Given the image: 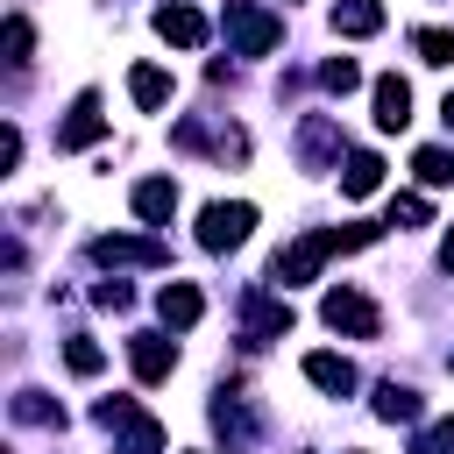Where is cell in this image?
Listing matches in <instances>:
<instances>
[{
  "label": "cell",
  "instance_id": "obj_5",
  "mask_svg": "<svg viewBox=\"0 0 454 454\" xmlns=\"http://www.w3.org/2000/svg\"><path fill=\"white\" fill-rule=\"evenodd\" d=\"M248 227H255V206H241V199H234V206L213 199V206L199 213V248H213V255H220V248H241Z\"/></svg>",
  "mask_w": 454,
  "mask_h": 454
},
{
  "label": "cell",
  "instance_id": "obj_20",
  "mask_svg": "<svg viewBox=\"0 0 454 454\" xmlns=\"http://www.w3.org/2000/svg\"><path fill=\"white\" fill-rule=\"evenodd\" d=\"M411 50H419L426 64H454V28H419Z\"/></svg>",
  "mask_w": 454,
  "mask_h": 454
},
{
  "label": "cell",
  "instance_id": "obj_13",
  "mask_svg": "<svg viewBox=\"0 0 454 454\" xmlns=\"http://www.w3.org/2000/svg\"><path fill=\"white\" fill-rule=\"evenodd\" d=\"M291 333V305L284 298H248V340H277Z\"/></svg>",
  "mask_w": 454,
  "mask_h": 454
},
{
  "label": "cell",
  "instance_id": "obj_19",
  "mask_svg": "<svg viewBox=\"0 0 454 454\" xmlns=\"http://www.w3.org/2000/svg\"><path fill=\"white\" fill-rule=\"evenodd\" d=\"M411 170H419V184H454V149H419Z\"/></svg>",
  "mask_w": 454,
  "mask_h": 454
},
{
  "label": "cell",
  "instance_id": "obj_25",
  "mask_svg": "<svg viewBox=\"0 0 454 454\" xmlns=\"http://www.w3.org/2000/svg\"><path fill=\"white\" fill-rule=\"evenodd\" d=\"M411 454H454V419H433L426 433H419V447Z\"/></svg>",
  "mask_w": 454,
  "mask_h": 454
},
{
  "label": "cell",
  "instance_id": "obj_9",
  "mask_svg": "<svg viewBox=\"0 0 454 454\" xmlns=\"http://www.w3.org/2000/svg\"><path fill=\"white\" fill-rule=\"evenodd\" d=\"M199 312H206V298H199L192 284H163V291H156V319H163V326L184 333V326H199Z\"/></svg>",
  "mask_w": 454,
  "mask_h": 454
},
{
  "label": "cell",
  "instance_id": "obj_1",
  "mask_svg": "<svg viewBox=\"0 0 454 454\" xmlns=\"http://www.w3.org/2000/svg\"><path fill=\"white\" fill-rule=\"evenodd\" d=\"M99 426L114 433L121 454H163V426H156L135 397H106V404H99Z\"/></svg>",
  "mask_w": 454,
  "mask_h": 454
},
{
  "label": "cell",
  "instance_id": "obj_3",
  "mask_svg": "<svg viewBox=\"0 0 454 454\" xmlns=\"http://www.w3.org/2000/svg\"><path fill=\"white\" fill-rule=\"evenodd\" d=\"M326 255H340V227H312V234H298V241L277 255V284H312V277L326 270Z\"/></svg>",
  "mask_w": 454,
  "mask_h": 454
},
{
  "label": "cell",
  "instance_id": "obj_30",
  "mask_svg": "<svg viewBox=\"0 0 454 454\" xmlns=\"http://www.w3.org/2000/svg\"><path fill=\"white\" fill-rule=\"evenodd\" d=\"M440 121H447V128H454V92H447V99H440Z\"/></svg>",
  "mask_w": 454,
  "mask_h": 454
},
{
  "label": "cell",
  "instance_id": "obj_4",
  "mask_svg": "<svg viewBox=\"0 0 454 454\" xmlns=\"http://www.w3.org/2000/svg\"><path fill=\"white\" fill-rule=\"evenodd\" d=\"M319 319H326L333 333H355V340H369V333L383 326V312H376V305H369L355 284H333V291L319 298Z\"/></svg>",
  "mask_w": 454,
  "mask_h": 454
},
{
  "label": "cell",
  "instance_id": "obj_23",
  "mask_svg": "<svg viewBox=\"0 0 454 454\" xmlns=\"http://www.w3.org/2000/svg\"><path fill=\"white\" fill-rule=\"evenodd\" d=\"M0 43H7V64H28V50H35V28H28V21H21V14H14V21H7V35H0Z\"/></svg>",
  "mask_w": 454,
  "mask_h": 454
},
{
  "label": "cell",
  "instance_id": "obj_7",
  "mask_svg": "<svg viewBox=\"0 0 454 454\" xmlns=\"http://www.w3.org/2000/svg\"><path fill=\"white\" fill-rule=\"evenodd\" d=\"M106 135V114H99V92H78V106H71V121L57 128V149H92Z\"/></svg>",
  "mask_w": 454,
  "mask_h": 454
},
{
  "label": "cell",
  "instance_id": "obj_14",
  "mask_svg": "<svg viewBox=\"0 0 454 454\" xmlns=\"http://www.w3.org/2000/svg\"><path fill=\"white\" fill-rule=\"evenodd\" d=\"M376 184H383V156L355 149V156H348V170H340V192H348V199H369Z\"/></svg>",
  "mask_w": 454,
  "mask_h": 454
},
{
  "label": "cell",
  "instance_id": "obj_21",
  "mask_svg": "<svg viewBox=\"0 0 454 454\" xmlns=\"http://www.w3.org/2000/svg\"><path fill=\"white\" fill-rule=\"evenodd\" d=\"M426 220H433V206H426L419 192H397V199H390V227H426Z\"/></svg>",
  "mask_w": 454,
  "mask_h": 454
},
{
  "label": "cell",
  "instance_id": "obj_17",
  "mask_svg": "<svg viewBox=\"0 0 454 454\" xmlns=\"http://www.w3.org/2000/svg\"><path fill=\"white\" fill-rule=\"evenodd\" d=\"M128 92H135V106H163V99H170V71L135 64V71H128Z\"/></svg>",
  "mask_w": 454,
  "mask_h": 454
},
{
  "label": "cell",
  "instance_id": "obj_6",
  "mask_svg": "<svg viewBox=\"0 0 454 454\" xmlns=\"http://www.w3.org/2000/svg\"><path fill=\"white\" fill-rule=\"evenodd\" d=\"M156 35H163V43H177V50H199L213 28H206V14H199V7L170 0V7H156Z\"/></svg>",
  "mask_w": 454,
  "mask_h": 454
},
{
  "label": "cell",
  "instance_id": "obj_10",
  "mask_svg": "<svg viewBox=\"0 0 454 454\" xmlns=\"http://www.w3.org/2000/svg\"><path fill=\"white\" fill-rule=\"evenodd\" d=\"M404 121H411V85H404V78H376V128L397 135Z\"/></svg>",
  "mask_w": 454,
  "mask_h": 454
},
{
  "label": "cell",
  "instance_id": "obj_28",
  "mask_svg": "<svg viewBox=\"0 0 454 454\" xmlns=\"http://www.w3.org/2000/svg\"><path fill=\"white\" fill-rule=\"evenodd\" d=\"M14 163H21V135L7 128V135H0V170H14Z\"/></svg>",
  "mask_w": 454,
  "mask_h": 454
},
{
  "label": "cell",
  "instance_id": "obj_11",
  "mask_svg": "<svg viewBox=\"0 0 454 454\" xmlns=\"http://www.w3.org/2000/svg\"><path fill=\"white\" fill-rule=\"evenodd\" d=\"M135 213H142L149 227H163V220L177 213V184H170V177H142V184H135Z\"/></svg>",
  "mask_w": 454,
  "mask_h": 454
},
{
  "label": "cell",
  "instance_id": "obj_16",
  "mask_svg": "<svg viewBox=\"0 0 454 454\" xmlns=\"http://www.w3.org/2000/svg\"><path fill=\"white\" fill-rule=\"evenodd\" d=\"M376 419H383V426H411V419H419V390L383 383V390H376Z\"/></svg>",
  "mask_w": 454,
  "mask_h": 454
},
{
  "label": "cell",
  "instance_id": "obj_22",
  "mask_svg": "<svg viewBox=\"0 0 454 454\" xmlns=\"http://www.w3.org/2000/svg\"><path fill=\"white\" fill-rule=\"evenodd\" d=\"M14 419H28V426H50V419H57V426H64V411H57L43 390H21V397H14Z\"/></svg>",
  "mask_w": 454,
  "mask_h": 454
},
{
  "label": "cell",
  "instance_id": "obj_15",
  "mask_svg": "<svg viewBox=\"0 0 454 454\" xmlns=\"http://www.w3.org/2000/svg\"><path fill=\"white\" fill-rule=\"evenodd\" d=\"M333 28L340 35H376L383 28V0H340L333 7Z\"/></svg>",
  "mask_w": 454,
  "mask_h": 454
},
{
  "label": "cell",
  "instance_id": "obj_29",
  "mask_svg": "<svg viewBox=\"0 0 454 454\" xmlns=\"http://www.w3.org/2000/svg\"><path fill=\"white\" fill-rule=\"evenodd\" d=\"M440 262H447V270H454V227H447V241H440Z\"/></svg>",
  "mask_w": 454,
  "mask_h": 454
},
{
  "label": "cell",
  "instance_id": "obj_24",
  "mask_svg": "<svg viewBox=\"0 0 454 454\" xmlns=\"http://www.w3.org/2000/svg\"><path fill=\"white\" fill-rule=\"evenodd\" d=\"M319 85H326V92H355V85H362V71H355L348 57H333V64H319Z\"/></svg>",
  "mask_w": 454,
  "mask_h": 454
},
{
  "label": "cell",
  "instance_id": "obj_26",
  "mask_svg": "<svg viewBox=\"0 0 454 454\" xmlns=\"http://www.w3.org/2000/svg\"><path fill=\"white\" fill-rule=\"evenodd\" d=\"M64 362H71V376H99V362H106V355H99L92 340H71V348H64Z\"/></svg>",
  "mask_w": 454,
  "mask_h": 454
},
{
  "label": "cell",
  "instance_id": "obj_18",
  "mask_svg": "<svg viewBox=\"0 0 454 454\" xmlns=\"http://www.w3.org/2000/svg\"><path fill=\"white\" fill-rule=\"evenodd\" d=\"M92 262H163V248L156 241H92Z\"/></svg>",
  "mask_w": 454,
  "mask_h": 454
},
{
  "label": "cell",
  "instance_id": "obj_12",
  "mask_svg": "<svg viewBox=\"0 0 454 454\" xmlns=\"http://www.w3.org/2000/svg\"><path fill=\"white\" fill-rule=\"evenodd\" d=\"M305 376H312L326 397H348V390H355V362H348V355H305Z\"/></svg>",
  "mask_w": 454,
  "mask_h": 454
},
{
  "label": "cell",
  "instance_id": "obj_27",
  "mask_svg": "<svg viewBox=\"0 0 454 454\" xmlns=\"http://www.w3.org/2000/svg\"><path fill=\"white\" fill-rule=\"evenodd\" d=\"M92 298H99V305H106V312H121V305H128V298H135V291H128V284H121V277H114V284H92Z\"/></svg>",
  "mask_w": 454,
  "mask_h": 454
},
{
  "label": "cell",
  "instance_id": "obj_2",
  "mask_svg": "<svg viewBox=\"0 0 454 454\" xmlns=\"http://www.w3.org/2000/svg\"><path fill=\"white\" fill-rule=\"evenodd\" d=\"M227 43H234L241 57H270V50L284 43V21H277L270 7H255V0H227Z\"/></svg>",
  "mask_w": 454,
  "mask_h": 454
},
{
  "label": "cell",
  "instance_id": "obj_8",
  "mask_svg": "<svg viewBox=\"0 0 454 454\" xmlns=\"http://www.w3.org/2000/svg\"><path fill=\"white\" fill-rule=\"evenodd\" d=\"M128 369H135L142 383H163V376L177 369V348H170L163 333H135V340H128Z\"/></svg>",
  "mask_w": 454,
  "mask_h": 454
}]
</instances>
